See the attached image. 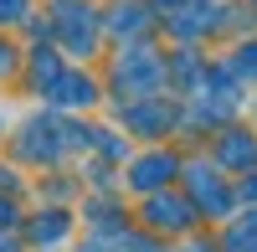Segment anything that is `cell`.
<instances>
[{"mask_svg": "<svg viewBox=\"0 0 257 252\" xmlns=\"http://www.w3.org/2000/svg\"><path fill=\"white\" fill-rule=\"evenodd\" d=\"M57 98H62V103H88L93 88H88L82 77H67V82H57Z\"/></svg>", "mask_w": 257, "mask_h": 252, "instance_id": "cell-1", "label": "cell"}, {"mask_svg": "<svg viewBox=\"0 0 257 252\" xmlns=\"http://www.w3.org/2000/svg\"><path fill=\"white\" fill-rule=\"evenodd\" d=\"M221 155H226V160H252V155H257V144H247V139H226V144H221Z\"/></svg>", "mask_w": 257, "mask_h": 252, "instance_id": "cell-2", "label": "cell"}, {"mask_svg": "<svg viewBox=\"0 0 257 252\" xmlns=\"http://www.w3.org/2000/svg\"><path fill=\"white\" fill-rule=\"evenodd\" d=\"M165 170H170V165H165V160H144V165H139V175H134V180H139V185H155V180H160Z\"/></svg>", "mask_w": 257, "mask_h": 252, "instance_id": "cell-3", "label": "cell"}, {"mask_svg": "<svg viewBox=\"0 0 257 252\" xmlns=\"http://www.w3.org/2000/svg\"><path fill=\"white\" fill-rule=\"evenodd\" d=\"M155 221H175V226H180V221H185V206H170V201H160V206H155Z\"/></svg>", "mask_w": 257, "mask_h": 252, "instance_id": "cell-4", "label": "cell"}, {"mask_svg": "<svg viewBox=\"0 0 257 252\" xmlns=\"http://www.w3.org/2000/svg\"><path fill=\"white\" fill-rule=\"evenodd\" d=\"M36 237H41V242H52V237H62V221H57V216H52V221H41V226H36Z\"/></svg>", "mask_w": 257, "mask_h": 252, "instance_id": "cell-5", "label": "cell"}, {"mask_svg": "<svg viewBox=\"0 0 257 252\" xmlns=\"http://www.w3.org/2000/svg\"><path fill=\"white\" fill-rule=\"evenodd\" d=\"M21 16V0H0V21H16Z\"/></svg>", "mask_w": 257, "mask_h": 252, "instance_id": "cell-6", "label": "cell"}, {"mask_svg": "<svg viewBox=\"0 0 257 252\" xmlns=\"http://www.w3.org/2000/svg\"><path fill=\"white\" fill-rule=\"evenodd\" d=\"M6 67H11V52H6V47H0V72H6Z\"/></svg>", "mask_w": 257, "mask_h": 252, "instance_id": "cell-7", "label": "cell"}, {"mask_svg": "<svg viewBox=\"0 0 257 252\" xmlns=\"http://www.w3.org/2000/svg\"><path fill=\"white\" fill-rule=\"evenodd\" d=\"M0 221H11V206H6V201H0Z\"/></svg>", "mask_w": 257, "mask_h": 252, "instance_id": "cell-8", "label": "cell"}]
</instances>
